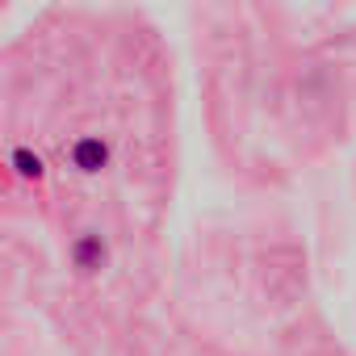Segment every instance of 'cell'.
<instances>
[{
    "label": "cell",
    "mask_w": 356,
    "mask_h": 356,
    "mask_svg": "<svg viewBox=\"0 0 356 356\" xmlns=\"http://www.w3.org/2000/svg\"><path fill=\"white\" fill-rule=\"evenodd\" d=\"M105 264H109V243H105L97 231H84V235L72 239V268H76V273L92 277V273H101Z\"/></svg>",
    "instance_id": "6da1fadb"
},
{
    "label": "cell",
    "mask_w": 356,
    "mask_h": 356,
    "mask_svg": "<svg viewBox=\"0 0 356 356\" xmlns=\"http://www.w3.org/2000/svg\"><path fill=\"white\" fill-rule=\"evenodd\" d=\"M67 155H72V168L84 172V176H97V172L109 168V143L101 134H80Z\"/></svg>",
    "instance_id": "7a4b0ae2"
},
{
    "label": "cell",
    "mask_w": 356,
    "mask_h": 356,
    "mask_svg": "<svg viewBox=\"0 0 356 356\" xmlns=\"http://www.w3.org/2000/svg\"><path fill=\"white\" fill-rule=\"evenodd\" d=\"M9 168H13V176L34 181V185L47 176V163H42V155H38L34 147H13V151H9Z\"/></svg>",
    "instance_id": "3957f363"
}]
</instances>
